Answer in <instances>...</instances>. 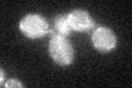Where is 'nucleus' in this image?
<instances>
[{"instance_id":"obj_1","label":"nucleus","mask_w":132,"mask_h":88,"mask_svg":"<svg viewBox=\"0 0 132 88\" xmlns=\"http://www.w3.org/2000/svg\"><path fill=\"white\" fill-rule=\"evenodd\" d=\"M48 51L54 62L60 65H69L74 60V49L65 36L52 35Z\"/></svg>"},{"instance_id":"obj_2","label":"nucleus","mask_w":132,"mask_h":88,"mask_svg":"<svg viewBox=\"0 0 132 88\" xmlns=\"http://www.w3.org/2000/svg\"><path fill=\"white\" fill-rule=\"evenodd\" d=\"M20 30L26 36L30 39L43 37L50 31L48 23L40 14H29L21 20Z\"/></svg>"},{"instance_id":"obj_3","label":"nucleus","mask_w":132,"mask_h":88,"mask_svg":"<svg viewBox=\"0 0 132 88\" xmlns=\"http://www.w3.org/2000/svg\"><path fill=\"white\" fill-rule=\"evenodd\" d=\"M92 41L94 46L101 53L110 52L117 44V37L110 29L106 27H100L94 31L92 35Z\"/></svg>"},{"instance_id":"obj_4","label":"nucleus","mask_w":132,"mask_h":88,"mask_svg":"<svg viewBox=\"0 0 132 88\" xmlns=\"http://www.w3.org/2000/svg\"><path fill=\"white\" fill-rule=\"evenodd\" d=\"M66 17H67V22L72 31H77V32L88 31L95 26V22L93 18L90 17V14L84 10H79V9L73 10Z\"/></svg>"},{"instance_id":"obj_5","label":"nucleus","mask_w":132,"mask_h":88,"mask_svg":"<svg viewBox=\"0 0 132 88\" xmlns=\"http://www.w3.org/2000/svg\"><path fill=\"white\" fill-rule=\"evenodd\" d=\"M54 32L57 35L67 36L71 34V28L67 22V17L66 15H57L54 20Z\"/></svg>"},{"instance_id":"obj_6","label":"nucleus","mask_w":132,"mask_h":88,"mask_svg":"<svg viewBox=\"0 0 132 88\" xmlns=\"http://www.w3.org/2000/svg\"><path fill=\"white\" fill-rule=\"evenodd\" d=\"M5 86L6 87H23V85H22V83H20V82H18L16 79H10L9 82H7L6 84H5Z\"/></svg>"},{"instance_id":"obj_7","label":"nucleus","mask_w":132,"mask_h":88,"mask_svg":"<svg viewBox=\"0 0 132 88\" xmlns=\"http://www.w3.org/2000/svg\"><path fill=\"white\" fill-rule=\"evenodd\" d=\"M0 85L3 86V70L1 69V79H0Z\"/></svg>"}]
</instances>
